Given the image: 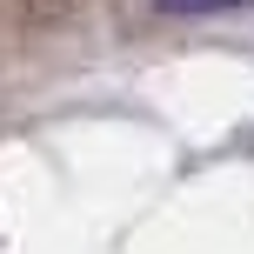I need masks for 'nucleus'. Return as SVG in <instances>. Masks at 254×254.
Returning a JSON list of instances; mask_svg holds the SVG:
<instances>
[{
    "label": "nucleus",
    "instance_id": "1",
    "mask_svg": "<svg viewBox=\"0 0 254 254\" xmlns=\"http://www.w3.org/2000/svg\"><path fill=\"white\" fill-rule=\"evenodd\" d=\"M174 13H221V7H254V0H161Z\"/></svg>",
    "mask_w": 254,
    "mask_h": 254
}]
</instances>
